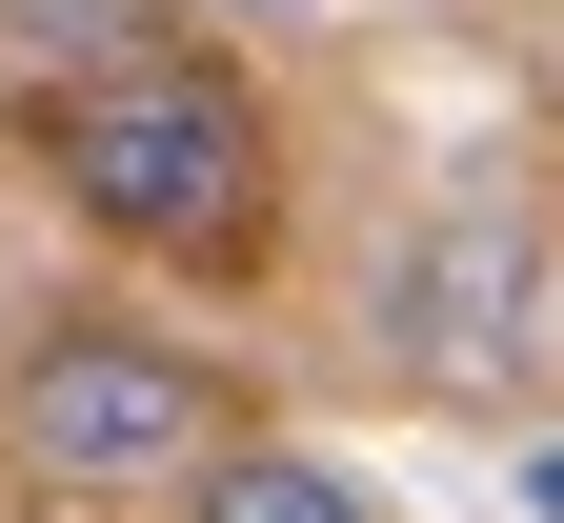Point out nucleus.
Listing matches in <instances>:
<instances>
[{"label":"nucleus","instance_id":"f257e3e1","mask_svg":"<svg viewBox=\"0 0 564 523\" xmlns=\"http://www.w3.org/2000/svg\"><path fill=\"white\" fill-rule=\"evenodd\" d=\"M21 141H41V182L82 201L121 262L242 282V262L282 242V121H262V101H242L202 41L101 61V81H41V101H21Z\"/></svg>","mask_w":564,"mask_h":523},{"label":"nucleus","instance_id":"f03ea898","mask_svg":"<svg viewBox=\"0 0 564 523\" xmlns=\"http://www.w3.org/2000/svg\"><path fill=\"white\" fill-rule=\"evenodd\" d=\"M223 443H242L223 362L162 342V323H121V303H61V323H21V362H0V464L41 503H182Z\"/></svg>","mask_w":564,"mask_h":523},{"label":"nucleus","instance_id":"7ed1b4c3","mask_svg":"<svg viewBox=\"0 0 564 523\" xmlns=\"http://www.w3.org/2000/svg\"><path fill=\"white\" fill-rule=\"evenodd\" d=\"M364 342H383V383H423V403H484V423H505L544 362H564V262H544V221H524L505 182L423 201L403 242H383V282H364Z\"/></svg>","mask_w":564,"mask_h":523},{"label":"nucleus","instance_id":"20e7f679","mask_svg":"<svg viewBox=\"0 0 564 523\" xmlns=\"http://www.w3.org/2000/svg\"><path fill=\"white\" fill-rule=\"evenodd\" d=\"M182 523H383V483L323 464V443H223V464L182 483Z\"/></svg>","mask_w":564,"mask_h":523},{"label":"nucleus","instance_id":"39448f33","mask_svg":"<svg viewBox=\"0 0 564 523\" xmlns=\"http://www.w3.org/2000/svg\"><path fill=\"white\" fill-rule=\"evenodd\" d=\"M524 523H564V443H524Z\"/></svg>","mask_w":564,"mask_h":523},{"label":"nucleus","instance_id":"423d86ee","mask_svg":"<svg viewBox=\"0 0 564 523\" xmlns=\"http://www.w3.org/2000/svg\"><path fill=\"white\" fill-rule=\"evenodd\" d=\"M223 21H323V0H223Z\"/></svg>","mask_w":564,"mask_h":523}]
</instances>
